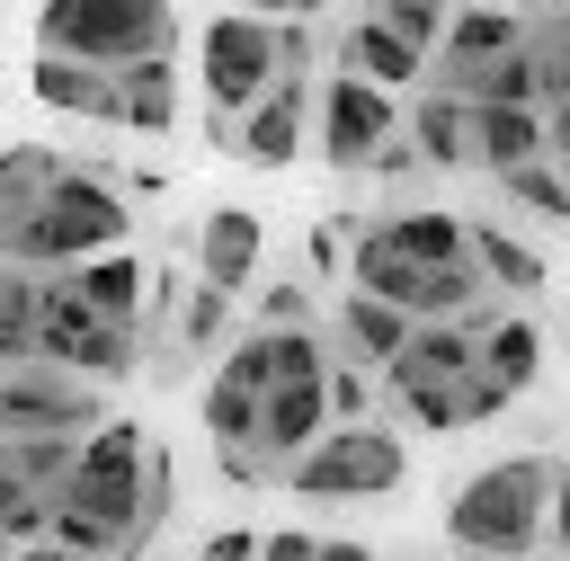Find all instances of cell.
<instances>
[{
	"mask_svg": "<svg viewBox=\"0 0 570 561\" xmlns=\"http://www.w3.org/2000/svg\"><path fill=\"white\" fill-rule=\"evenodd\" d=\"M196 62H205V98H214V116L232 125V116H249V107L285 80V36H276V18H258V9H223V18L205 27Z\"/></svg>",
	"mask_w": 570,
	"mask_h": 561,
	"instance_id": "cell-7",
	"label": "cell"
},
{
	"mask_svg": "<svg viewBox=\"0 0 570 561\" xmlns=\"http://www.w3.org/2000/svg\"><path fill=\"white\" fill-rule=\"evenodd\" d=\"M27 89H36V107H53V116H89V125H125V71H107V62H71V53H36V71H27Z\"/></svg>",
	"mask_w": 570,
	"mask_h": 561,
	"instance_id": "cell-14",
	"label": "cell"
},
{
	"mask_svg": "<svg viewBox=\"0 0 570 561\" xmlns=\"http://www.w3.org/2000/svg\"><path fill=\"white\" fill-rule=\"evenodd\" d=\"M223 329H232V294L196 276V294L178 303V347H196V356H205V347H223Z\"/></svg>",
	"mask_w": 570,
	"mask_h": 561,
	"instance_id": "cell-32",
	"label": "cell"
},
{
	"mask_svg": "<svg viewBox=\"0 0 570 561\" xmlns=\"http://www.w3.org/2000/svg\"><path fill=\"white\" fill-rule=\"evenodd\" d=\"M543 116H552V160L570 169V98H561V107H543Z\"/></svg>",
	"mask_w": 570,
	"mask_h": 561,
	"instance_id": "cell-40",
	"label": "cell"
},
{
	"mask_svg": "<svg viewBox=\"0 0 570 561\" xmlns=\"http://www.w3.org/2000/svg\"><path fill=\"white\" fill-rule=\"evenodd\" d=\"M525 53H534V71H543V107H561V98H570V9L525 18Z\"/></svg>",
	"mask_w": 570,
	"mask_h": 561,
	"instance_id": "cell-28",
	"label": "cell"
},
{
	"mask_svg": "<svg viewBox=\"0 0 570 561\" xmlns=\"http://www.w3.org/2000/svg\"><path fill=\"white\" fill-rule=\"evenodd\" d=\"M321 561H374V543H356V534H321Z\"/></svg>",
	"mask_w": 570,
	"mask_h": 561,
	"instance_id": "cell-39",
	"label": "cell"
},
{
	"mask_svg": "<svg viewBox=\"0 0 570 561\" xmlns=\"http://www.w3.org/2000/svg\"><path fill=\"white\" fill-rule=\"evenodd\" d=\"M36 312H45V276H27V267L0 258V365L36 356Z\"/></svg>",
	"mask_w": 570,
	"mask_h": 561,
	"instance_id": "cell-25",
	"label": "cell"
},
{
	"mask_svg": "<svg viewBox=\"0 0 570 561\" xmlns=\"http://www.w3.org/2000/svg\"><path fill=\"white\" fill-rule=\"evenodd\" d=\"M410 142L428 151V169H472V98H445V89H419V116H410Z\"/></svg>",
	"mask_w": 570,
	"mask_h": 561,
	"instance_id": "cell-21",
	"label": "cell"
},
{
	"mask_svg": "<svg viewBox=\"0 0 570 561\" xmlns=\"http://www.w3.org/2000/svg\"><path fill=\"white\" fill-rule=\"evenodd\" d=\"M196 276L205 285H223V294H240L249 276H258V249H267V232H258V214L249 205H214L205 223H196Z\"/></svg>",
	"mask_w": 570,
	"mask_h": 561,
	"instance_id": "cell-15",
	"label": "cell"
},
{
	"mask_svg": "<svg viewBox=\"0 0 570 561\" xmlns=\"http://www.w3.org/2000/svg\"><path fill=\"white\" fill-rule=\"evenodd\" d=\"M525 160H552V116L543 107H472V169L508 178Z\"/></svg>",
	"mask_w": 570,
	"mask_h": 561,
	"instance_id": "cell-16",
	"label": "cell"
},
{
	"mask_svg": "<svg viewBox=\"0 0 570 561\" xmlns=\"http://www.w3.org/2000/svg\"><path fill=\"white\" fill-rule=\"evenodd\" d=\"M18 561H89V552H62V543H27Z\"/></svg>",
	"mask_w": 570,
	"mask_h": 561,
	"instance_id": "cell-41",
	"label": "cell"
},
{
	"mask_svg": "<svg viewBox=\"0 0 570 561\" xmlns=\"http://www.w3.org/2000/svg\"><path fill=\"white\" fill-rule=\"evenodd\" d=\"M36 356H45V365H62V374H80V383H125V374L142 365L134 329H125V321H107V312H89V303L71 294V276H45Z\"/></svg>",
	"mask_w": 570,
	"mask_h": 561,
	"instance_id": "cell-8",
	"label": "cell"
},
{
	"mask_svg": "<svg viewBox=\"0 0 570 561\" xmlns=\"http://www.w3.org/2000/svg\"><path fill=\"white\" fill-rule=\"evenodd\" d=\"M62 276H71V294H80L89 312H107V321H125V329H134V321H142V303L160 294V285H151V267H142L134 249H98V258H80V267H62Z\"/></svg>",
	"mask_w": 570,
	"mask_h": 561,
	"instance_id": "cell-17",
	"label": "cell"
},
{
	"mask_svg": "<svg viewBox=\"0 0 570 561\" xmlns=\"http://www.w3.org/2000/svg\"><path fill=\"white\" fill-rule=\"evenodd\" d=\"M347 267L365 294L401 303L410 321H463L472 338H490V321H508L481 258H472V223H454L445 205H401V214L365 223Z\"/></svg>",
	"mask_w": 570,
	"mask_h": 561,
	"instance_id": "cell-1",
	"label": "cell"
},
{
	"mask_svg": "<svg viewBox=\"0 0 570 561\" xmlns=\"http://www.w3.org/2000/svg\"><path fill=\"white\" fill-rule=\"evenodd\" d=\"M303 134H312V98H303V80H294V71H285L249 116L214 125V142H223L232 160H249V169H285V160L303 151Z\"/></svg>",
	"mask_w": 570,
	"mask_h": 561,
	"instance_id": "cell-13",
	"label": "cell"
},
{
	"mask_svg": "<svg viewBox=\"0 0 570 561\" xmlns=\"http://www.w3.org/2000/svg\"><path fill=\"white\" fill-rule=\"evenodd\" d=\"M134 240V205L116 196V178H98V169H62L53 187H45V205L27 214V223H9L0 232V258L9 267H80V258H98V249H125Z\"/></svg>",
	"mask_w": 570,
	"mask_h": 561,
	"instance_id": "cell-3",
	"label": "cell"
},
{
	"mask_svg": "<svg viewBox=\"0 0 570 561\" xmlns=\"http://www.w3.org/2000/svg\"><path fill=\"white\" fill-rule=\"evenodd\" d=\"M401 356H410V365H428V374H454V383H463V374L481 365V338H472L463 321H419Z\"/></svg>",
	"mask_w": 570,
	"mask_h": 561,
	"instance_id": "cell-27",
	"label": "cell"
},
{
	"mask_svg": "<svg viewBox=\"0 0 570 561\" xmlns=\"http://www.w3.org/2000/svg\"><path fill=\"white\" fill-rule=\"evenodd\" d=\"M196 561H205V552H196Z\"/></svg>",
	"mask_w": 570,
	"mask_h": 561,
	"instance_id": "cell-45",
	"label": "cell"
},
{
	"mask_svg": "<svg viewBox=\"0 0 570 561\" xmlns=\"http://www.w3.org/2000/svg\"><path fill=\"white\" fill-rule=\"evenodd\" d=\"M267 329H312V303H303V285H276V294H267Z\"/></svg>",
	"mask_w": 570,
	"mask_h": 561,
	"instance_id": "cell-36",
	"label": "cell"
},
{
	"mask_svg": "<svg viewBox=\"0 0 570 561\" xmlns=\"http://www.w3.org/2000/svg\"><path fill=\"white\" fill-rule=\"evenodd\" d=\"M276 338V383H267V419H258V463L294 472L338 419H330V356L312 329H267Z\"/></svg>",
	"mask_w": 570,
	"mask_h": 561,
	"instance_id": "cell-5",
	"label": "cell"
},
{
	"mask_svg": "<svg viewBox=\"0 0 570 561\" xmlns=\"http://www.w3.org/2000/svg\"><path fill=\"white\" fill-rule=\"evenodd\" d=\"M472 258H481L490 294H543V258H534L517 232H499V223H472Z\"/></svg>",
	"mask_w": 570,
	"mask_h": 561,
	"instance_id": "cell-24",
	"label": "cell"
},
{
	"mask_svg": "<svg viewBox=\"0 0 570 561\" xmlns=\"http://www.w3.org/2000/svg\"><path fill=\"white\" fill-rule=\"evenodd\" d=\"M125 125L134 134H169L178 125V62H134L125 71Z\"/></svg>",
	"mask_w": 570,
	"mask_h": 561,
	"instance_id": "cell-26",
	"label": "cell"
},
{
	"mask_svg": "<svg viewBox=\"0 0 570 561\" xmlns=\"http://www.w3.org/2000/svg\"><path fill=\"white\" fill-rule=\"evenodd\" d=\"M410 329H419V321H410L401 303H383V294H365V285L338 294V338H347L356 365H392V356L410 347Z\"/></svg>",
	"mask_w": 570,
	"mask_h": 561,
	"instance_id": "cell-19",
	"label": "cell"
},
{
	"mask_svg": "<svg viewBox=\"0 0 570 561\" xmlns=\"http://www.w3.org/2000/svg\"><path fill=\"white\" fill-rule=\"evenodd\" d=\"M499 187H508L525 214H543V223H570V169H561V160H525V169H508Z\"/></svg>",
	"mask_w": 570,
	"mask_h": 561,
	"instance_id": "cell-29",
	"label": "cell"
},
{
	"mask_svg": "<svg viewBox=\"0 0 570 561\" xmlns=\"http://www.w3.org/2000/svg\"><path fill=\"white\" fill-rule=\"evenodd\" d=\"M107 427L98 410V383L27 356V365H0V436H89Z\"/></svg>",
	"mask_w": 570,
	"mask_h": 561,
	"instance_id": "cell-10",
	"label": "cell"
},
{
	"mask_svg": "<svg viewBox=\"0 0 570 561\" xmlns=\"http://www.w3.org/2000/svg\"><path fill=\"white\" fill-rule=\"evenodd\" d=\"M365 401H374L365 365H356V356H338V365H330V419H338V427H356V419H365Z\"/></svg>",
	"mask_w": 570,
	"mask_h": 561,
	"instance_id": "cell-33",
	"label": "cell"
},
{
	"mask_svg": "<svg viewBox=\"0 0 570 561\" xmlns=\"http://www.w3.org/2000/svg\"><path fill=\"white\" fill-rule=\"evenodd\" d=\"M534 365H543V329H534L525 312L490 321V338H481V365H472V374H481V383H499V392L517 401V392L534 383Z\"/></svg>",
	"mask_w": 570,
	"mask_h": 561,
	"instance_id": "cell-22",
	"label": "cell"
},
{
	"mask_svg": "<svg viewBox=\"0 0 570 561\" xmlns=\"http://www.w3.org/2000/svg\"><path fill=\"white\" fill-rule=\"evenodd\" d=\"M463 561H472V552H463Z\"/></svg>",
	"mask_w": 570,
	"mask_h": 561,
	"instance_id": "cell-44",
	"label": "cell"
},
{
	"mask_svg": "<svg viewBox=\"0 0 570 561\" xmlns=\"http://www.w3.org/2000/svg\"><path fill=\"white\" fill-rule=\"evenodd\" d=\"M472 9H499V0H472Z\"/></svg>",
	"mask_w": 570,
	"mask_h": 561,
	"instance_id": "cell-43",
	"label": "cell"
},
{
	"mask_svg": "<svg viewBox=\"0 0 570 561\" xmlns=\"http://www.w3.org/2000/svg\"><path fill=\"white\" fill-rule=\"evenodd\" d=\"M338 71H356V80H374V89H419V80H428V53H419L410 36H392L383 18H356V27L338 36Z\"/></svg>",
	"mask_w": 570,
	"mask_h": 561,
	"instance_id": "cell-18",
	"label": "cell"
},
{
	"mask_svg": "<svg viewBox=\"0 0 570 561\" xmlns=\"http://www.w3.org/2000/svg\"><path fill=\"white\" fill-rule=\"evenodd\" d=\"M365 18H383L392 36H410V45L436 62V45H445V27H454V0H374Z\"/></svg>",
	"mask_w": 570,
	"mask_h": 561,
	"instance_id": "cell-30",
	"label": "cell"
},
{
	"mask_svg": "<svg viewBox=\"0 0 570 561\" xmlns=\"http://www.w3.org/2000/svg\"><path fill=\"white\" fill-rule=\"evenodd\" d=\"M36 53L71 62H178V9L169 0H36Z\"/></svg>",
	"mask_w": 570,
	"mask_h": 561,
	"instance_id": "cell-4",
	"label": "cell"
},
{
	"mask_svg": "<svg viewBox=\"0 0 570 561\" xmlns=\"http://www.w3.org/2000/svg\"><path fill=\"white\" fill-rule=\"evenodd\" d=\"M517 45H525V18H517L508 0H499V9H454L445 45H436V62H428V89H445V98H481L490 62L517 53Z\"/></svg>",
	"mask_w": 570,
	"mask_h": 561,
	"instance_id": "cell-12",
	"label": "cell"
},
{
	"mask_svg": "<svg viewBox=\"0 0 570 561\" xmlns=\"http://www.w3.org/2000/svg\"><path fill=\"white\" fill-rule=\"evenodd\" d=\"M472 107H543V71H534V53H525V45H517V53H499Z\"/></svg>",
	"mask_w": 570,
	"mask_h": 561,
	"instance_id": "cell-31",
	"label": "cell"
},
{
	"mask_svg": "<svg viewBox=\"0 0 570 561\" xmlns=\"http://www.w3.org/2000/svg\"><path fill=\"white\" fill-rule=\"evenodd\" d=\"M463 383H472V374H463ZM463 383H454V374H428V365H410V356H392V365H383L392 410H401V419H419V427H436V436H445V427H472V419H463Z\"/></svg>",
	"mask_w": 570,
	"mask_h": 561,
	"instance_id": "cell-20",
	"label": "cell"
},
{
	"mask_svg": "<svg viewBox=\"0 0 570 561\" xmlns=\"http://www.w3.org/2000/svg\"><path fill=\"white\" fill-rule=\"evenodd\" d=\"M525 9H534V18H543V9H570V0H525Z\"/></svg>",
	"mask_w": 570,
	"mask_h": 561,
	"instance_id": "cell-42",
	"label": "cell"
},
{
	"mask_svg": "<svg viewBox=\"0 0 570 561\" xmlns=\"http://www.w3.org/2000/svg\"><path fill=\"white\" fill-rule=\"evenodd\" d=\"M258 561H321V534H303V525H276V534L258 543Z\"/></svg>",
	"mask_w": 570,
	"mask_h": 561,
	"instance_id": "cell-34",
	"label": "cell"
},
{
	"mask_svg": "<svg viewBox=\"0 0 570 561\" xmlns=\"http://www.w3.org/2000/svg\"><path fill=\"white\" fill-rule=\"evenodd\" d=\"M552 543H561V552H570V463H561V472H552Z\"/></svg>",
	"mask_w": 570,
	"mask_h": 561,
	"instance_id": "cell-37",
	"label": "cell"
},
{
	"mask_svg": "<svg viewBox=\"0 0 570 561\" xmlns=\"http://www.w3.org/2000/svg\"><path fill=\"white\" fill-rule=\"evenodd\" d=\"M62 169H71L62 151H45V142H9V151H0V232H9V223H27Z\"/></svg>",
	"mask_w": 570,
	"mask_h": 561,
	"instance_id": "cell-23",
	"label": "cell"
},
{
	"mask_svg": "<svg viewBox=\"0 0 570 561\" xmlns=\"http://www.w3.org/2000/svg\"><path fill=\"white\" fill-rule=\"evenodd\" d=\"M401 134V107H392V89H374V80H356V71H338L330 89H321V107H312V151L347 178V169H374V151Z\"/></svg>",
	"mask_w": 570,
	"mask_h": 561,
	"instance_id": "cell-11",
	"label": "cell"
},
{
	"mask_svg": "<svg viewBox=\"0 0 570 561\" xmlns=\"http://www.w3.org/2000/svg\"><path fill=\"white\" fill-rule=\"evenodd\" d=\"M445 534L472 561H525L552 534V463L543 454H499V463L463 472V490L445 499Z\"/></svg>",
	"mask_w": 570,
	"mask_h": 561,
	"instance_id": "cell-2",
	"label": "cell"
},
{
	"mask_svg": "<svg viewBox=\"0 0 570 561\" xmlns=\"http://www.w3.org/2000/svg\"><path fill=\"white\" fill-rule=\"evenodd\" d=\"M267 383H276V338H267V329H258V338H232L223 365L205 374V436H214V454H223L232 481H267V463H258Z\"/></svg>",
	"mask_w": 570,
	"mask_h": 561,
	"instance_id": "cell-6",
	"label": "cell"
},
{
	"mask_svg": "<svg viewBox=\"0 0 570 561\" xmlns=\"http://www.w3.org/2000/svg\"><path fill=\"white\" fill-rule=\"evenodd\" d=\"M285 490L294 499H321V508H338V499H392L401 490V436L392 427H330L294 472H285Z\"/></svg>",
	"mask_w": 570,
	"mask_h": 561,
	"instance_id": "cell-9",
	"label": "cell"
},
{
	"mask_svg": "<svg viewBox=\"0 0 570 561\" xmlns=\"http://www.w3.org/2000/svg\"><path fill=\"white\" fill-rule=\"evenodd\" d=\"M232 9H258V18H321L330 0H232Z\"/></svg>",
	"mask_w": 570,
	"mask_h": 561,
	"instance_id": "cell-38",
	"label": "cell"
},
{
	"mask_svg": "<svg viewBox=\"0 0 570 561\" xmlns=\"http://www.w3.org/2000/svg\"><path fill=\"white\" fill-rule=\"evenodd\" d=\"M27 499H53V490H36V481H27L18 463H9V445H0V525H9V516H18Z\"/></svg>",
	"mask_w": 570,
	"mask_h": 561,
	"instance_id": "cell-35",
	"label": "cell"
}]
</instances>
